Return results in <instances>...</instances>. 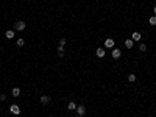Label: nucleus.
<instances>
[{
    "instance_id": "8",
    "label": "nucleus",
    "mask_w": 156,
    "mask_h": 117,
    "mask_svg": "<svg viewBox=\"0 0 156 117\" xmlns=\"http://www.w3.org/2000/svg\"><path fill=\"white\" fill-rule=\"evenodd\" d=\"M105 47H108V48L114 47V41H112V39H106V41H105Z\"/></svg>"
},
{
    "instance_id": "16",
    "label": "nucleus",
    "mask_w": 156,
    "mask_h": 117,
    "mask_svg": "<svg viewBox=\"0 0 156 117\" xmlns=\"http://www.w3.org/2000/svg\"><path fill=\"white\" fill-rule=\"evenodd\" d=\"M24 44H25L24 39H17V45H19V47H24Z\"/></svg>"
},
{
    "instance_id": "6",
    "label": "nucleus",
    "mask_w": 156,
    "mask_h": 117,
    "mask_svg": "<svg viewBox=\"0 0 156 117\" xmlns=\"http://www.w3.org/2000/svg\"><path fill=\"white\" fill-rule=\"evenodd\" d=\"M48 102H50V97L48 95H42L41 97V103L42 105H48Z\"/></svg>"
},
{
    "instance_id": "18",
    "label": "nucleus",
    "mask_w": 156,
    "mask_h": 117,
    "mask_svg": "<svg viewBox=\"0 0 156 117\" xmlns=\"http://www.w3.org/2000/svg\"><path fill=\"white\" fill-rule=\"evenodd\" d=\"M66 42H67V41H66V38H62L61 41H59V45H61V47H64V45H66Z\"/></svg>"
},
{
    "instance_id": "10",
    "label": "nucleus",
    "mask_w": 156,
    "mask_h": 117,
    "mask_svg": "<svg viewBox=\"0 0 156 117\" xmlns=\"http://www.w3.org/2000/svg\"><path fill=\"white\" fill-rule=\"evenodd\" d=\"M67 109H69V111H75V109H77V105H75L74 102H69V105H67Z\"/></svg>"
},
{
    "instance_id": "4",
    "label": "nucleus",
    "mask_w": 156,
    "mask_h": 117,
    "mask_svg": "<svg viewBox=\"0 0 156 117\" xmlns=\"http://www.w3.org/2000/svg\"><path fill=\"white\" fill-rule=\"evenodd\" d=\"M77 112H78V116H80V117H83V116L86 114V108H84L83 105H80L78 108H77Z\"/></svg>"
},
{
    "instance_id": "14",
    "label": "nucleus",
    "mask_w": 156,
    "mask_h": 117,
    "mask_svg": "<svg viewBox=\"0 0 156 117\" xmlns=\"http://www.w3.org/2000/svg\"><path fill=\"white\" fill-rule=\"evenodd\" d=\"M148 23H150V25H156V16H151V17L150 19H148Z\"/></svg>"
},
{
    "instance_id": "19",
    "label": "nucleus",
    "mask_w": 156,
    "mask_h": 117,
    "mask_svg": "<svg viewBox=\"0 0 156 117\" xmlns=\"http://www.w3.org/2000/svg\"><path fill=\"white\" fill-rule=\"evenodd\" d=\"M153 11H155V16H156V6H155V8H153Z\"/></svg>"
},
{
    "instance_id": "3",
    "label": "nucleus",
    "mask_w": 156,
    "mask_h": 117,
    "mask_svg": "<svg viewBox=\"0 0 156 117\" xmlns=\"http://www.w3.org/2000/svg\"><path fill=\"white\" fill-rule=\"evenodd\" d=\"M111 55H112V58H114V59H119V58L122 56V52H120L119 48H114V50H112V53H111Z\"/></svg>"
},
{
    "instance_id": "15",
    "label": "nucleus",
    "mask_w": 156,
    "mask_h": 117,
    "mask_svg": "<svg viewBox=\"0 0 156 117\" xmlns=\"http://www.w3.org/2000/svg\"><path fill=\"white\" fill-rule=\"evenodd\" d=\"M128 81H130V83H134L136 81V75H134V73H130V75H128Z\"/></svg>"
},
{
    "instance_id": "1",
    "label": "nucleus",
    "mask_w": 156,
    "mask_h": 117,
    "mask_svg": "<svg viewBox=\"0 0 156 117\" xmlns=\"http://www.w3.org/2000/svg\"><path fill=\"white\" fill-rule=\"evenodd\" d=\"M25 27H27V25H25L24 21H19V22L14 23V28L17 30V31H22V30H25Z\"/></svg>"
},
{
    "instance_id": "7",
    "label": "nucleus",
    "mask_w": 156,
    "mask_h": 117,
    "mask_svg": "<svg viewBox=\"0 0 156 117\" xmlns=\"http://www.w3.org/2000/svg\"><path fill=\"white\" fill-rule=\"evenodd\" d=\"M131 39H133V41H141V33L134 31V33H133V36H131Z\"/></svg>"
},
{
    "instance_id": "17",
    "label": "nucleus",
    "mask_w": 156,
    "mask_h": 117,
    "mask_svg": "<svg viewBox=\"0 0 156 117\" xmlns=\"http://www.w3.org/2000/svg\"><path fill=\"white\" fill-rule=\"evenodd\" d=\"M139 50H141V52H145V50H147V45H145V44H141V45H139Z\"/></svg>"
},
{
    "instance_id": "13",
    "label": "nucleus",
    "mask_w": 156,
    "mask_h": 117,
    "mask_svg": "<svg viewBox=\"0 0 156 117\" xmlns=\"http://www.w3.org/2000/svg\"><path fill=\"white\" fill-rule=\"evenodd\" d=\"M11 94H13V95H14V97L20 95V89H19V88H14V89H13V91H11Z\"/></svg>"
},
{
    "instance_id": "5",
    "label": "nucleus",
    "mask_w": 156,
    "mask_h": 117,
    "mask_svg": "<svg viewBox=\"0 0 156 117\" xmlns=\"http://www.w3.org/2000/svg\"><path fill=\"white\" fill-rule=\"evenodd\" d=\"M95 55H97L98 58H103V56H105V48L98 47V48H97V52H95Z\"/></svg>"
},
{
    "instance_id": "11",
    "label": "nucleus",
    "mask_w": 156,
    "mask_h": 117,
    "mask_svg": "<svg viewBox=\"0 0 156 117\" xmlns=\"http://www.w3.org/2000/svg\"><path fill=\"white\" fill-rule=\"evenodd\" d=\"M64 55H66V53H64V47L59 45V47H58V56H59V58H62Z\"/></svg>"
},
{
    "instance_id": "9",
    "label": "nucleus",
    "mask_w": 156,
    "mask_h": 117,
    "mask_svg": "<svg viewBox=\"0 0 156 117\" xmlns=\"http://www.w3.org/2000/svg\"><path fill=\"white\" fill-rule=\"evenodd\" d=\"M5 36L8 39H13V38H14V30H8V31L5 33Z\"/></svg>"
},
{
    "instance_id": "2",
    "label": "nucleus",
    "mask_w": 156,
    "mask_h": 117,
    "mask_svg": "<svg viewBox=\"0 0 156 117\" xmlns=\"http://www.w3.org/2000/svg\"><path fill=\"white\" fill-rule=\"evenodd\" d=\"M9 111H11V114H16V116L20 114V108H19L17 105H11L9 106Z\"/></svg>"
},
{
    "instance_id": "12",
    "label": "nucleus",
    "mask_w": 156,
    "mask_h": 117,
    "mask_svg": "<svg viewBox=\"0 0 156 117\" xmlns=\"http://www.w3.org/2000/svg\"><path fill=\"white\" fill-rule=\"evenodd\" d=\"M133 44H134V41H133V39H127V41H125V47H128V48H131Z\"/></svg>"
}]
</instances>
